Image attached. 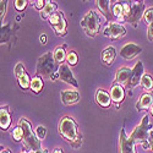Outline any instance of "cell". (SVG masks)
Here are the masks:
<instances>
[{
  "instance_id": "22",
  "label": "cell",
  "mask_w": 153,
  "mask_h": 153,
  "mask_svg": "<svg viewBox=\"0 0 153 153\" xmlns=\"http://www.w3.org/2000/svg\"><path fill=\"white\" fill-rule=\"evenodd\" d=\"M117 58V50L114 47H107L103 52H102V61L104 65L110 66Z\"/></svg>"
},
{
  "instance_id": "41",
  "label": "cell",
  "mask_w": 153,
  "mask_h": 153,
  "mask_svg": "<svg viewBox=\"0 0 153 153\" xmlns=\"http://www.w3.org/2000/svg\"><path fill=\"white\" fill-rule=\"evenodd\" d=\"M36 153H49V152H48L47 149H43V148H42L41 151H38V152H36Z\"/></svg>"
},
{
  "instance_id": "40",
  "label": "cell",
  "mask_w": 153,
  "mask_h": 153,
  "mask_svg": "<svg viewBox=\"0 0 153 153\" xmlns=\"http://www.w3.org/2000/svg\"><path fill=\"white\" fill-rule=\"evenodd\" d=\"M53 153H64V152H62V149H61V148H55Z\"/></svg>"
},
{
  "instance_id": "30",
  "label": "cell",
  "mask_w": 153,
  "mask_h": 153,
  "mask_svg": "<svg viewBox=\"0 0 153 153\" xmlns=\"http://www.w3.org/2000/svg\"><path fill=\"white\" fill-rule=\"evenodd\" d=\"M143 20H145V22L148 25V26L153 22V7H148V9L145 11Z\"/></svg>"
},
{
  "instance_id": "13",
  "label": "cell",
  "mask_w": 153,
  "mask_h": 153,
  "mask_svg": "<svg viewBox=\"0 0 153 153\" xmlns=\"http://www.w3.org/2000/svg\"><path fill=\"white\" fill-rule=\"evenodd\" d=\"M58 72H59V77H60L61 81L71 85L75 88H79V83H77V81H76V79L74 77L72 71H71L69 65H66V64H61V65H59Z\"/></svg>"
},
{
  "instance_id": "17",
  "label": "cell",
  "mask_w": 153,
  "mask_h": 153,
  "mask_svg": "<svg viewBox=\"0 0 153 153\" xmlns=\"http://www.w3.org/2000/svg\"><path fill=\"white\" fill-rule=\"evenodd\" d=\"M12 117H11V110L9 105H1L0 108V127L3 131L9 130V127L11 125Z\"/></svg>"
},
{
  "instance_id": "24",
  "label": "cell",
  "mask_w": 153,
  "mask_h": 153,
  "mask_svg": "<svg viewBox=\"0 0 153 153\" xmlns=\"http://www.w3.org/2000/svg\"><path fill=\"white\" fill-rule=\"evenodd\" d=\"M53 55H54V60L58 65H61L64 64V61H66V56H68V53H66V44H62V45H59L54 49L53 52Z\"/></svg>"
},
{
  "instance_id": "29",
  "label": "cell",
  "mask_w": 153,
  "mask_h": 153,
  "mask_svg": "<svg viewBox=\"0 0 153 153\" xmlns=\"http://www.w3.org/2000/svg\"><path fill=\"white\" fill-rule=\"evenodd\" d=\"M66 61H68L69 65L75 66L76 64H77V61H79V55H77V53L74 52V50L69 52V53H68V56H66Z\"/></svg>"
},
{
  "instance_id": "5",
  "label": "cell",
  "mask_w": 153,
  "mask_h": 153,
  "mask_svg": "<svg viewBox=\"0 0 153 153\" xmlns=\"http://www.w3.org/2000/svg\"><path fill=\"white\" fill-rule=\"evenodd\" d=\"M125 11L126 22H129L132 27H137L140 20L143 19L145 3L143 1H121Z\"/></svg>"
},
{
  "instance_id": "2",
  "label": "cell",
  "mask_w": 153,
  "mask_h": 153,
  "mask_svg": "<svg viewBox=\"0 0 153 153\" xmlns=\"http://www.w3.org/2000/svg\"><path fill=\"white\" fill-rule=\"evenodd\" d=\"M19 126L23 130V147L26 149V152L28 153H36L38 151L42 149V143H41V140L37 137L36 132L32 130V125L31 123L25 119L21 118L19 121Z\"/></svg>"
},
{
  "instance_id": "14",
  "label": "cell",
  "mask_w": 153,
  "mask_h": 153,
  "mask_svg": "<svg viewBox=\"0 0 153 153\" xmlns=\"http://www.w3.org/2000/svg\"><path fill=\"white\" fill-rule=\"evenodd\" d=\"M141 52H142V48L140 45L134 43H126L120 50V56L124 58L125 60H132L138 54H141Z\"/></svg>"
},
{
  "instance_id": "12",
  "label": "cell",
  "mask_w": 153,
  "mask_h": 153,
  "mask_svg": "<svg viewBox=\"0 0 153 153\" xmlns=\"http://www.w3.org/2000/svg\"><path fill=\"white\" fill-rule=\"evenodd\" d=\"M135 142L126 135L125 127H123L119 136V153H137L135 149Z\"/></svg>"
},
{
  "instance_id": "34",
  "label": "cell",
  "mask_w": 153,
  "mask_h": 153,
  "mask_svg": "<svg viewBox=\"0 0 153 153\" xmlns=\"http://www.w3.org/2000/svg\"><path fill=\"white\" fill-rule=\"evenodd\" d=\"M47 3H48V0H36V1H33V6H34V9L42 11L45 7Z\"/></svg>"
},
{
  "instance_id": "15",
  "label": "cell",
  "mask_w": 153,
  "mask_h": 153,
  "mask_svg": "<svg viewBox=\"0 0 153 153\" xmlns=\"http://www.w3.org/2000/svg\"><path fill=\"white\" fill-rule=\"evenodd\" d=\"M110 97H111V100L119 108V105L123 103L124 99H125V88H124V86L114 82L111 88H110Z\"/></svg>"
},
{
  "instance_id": "28",
  "label": "cell",
  "mask_w": 153,
  "mask_h": 153,
  "mask_svg": "<svg viewBox=\"0 0 153 153\" xmlns=\"http://www.w3.org/2000/svg\"><path fill=\"white\" fill-rule=\"evenodd\" d=\"M12 138H14L15 142H20L23 140V130L17 125L14 130H12Z\"/></svg>"
},
{
  "instance_id": "35",
  "label": "cell",
  "mask_w": 153,
  "mask_h": 153,
  "mask_svg": "<svg viewBox=\"0 0 153 153\" xmlns=\"http://www.w3.org/2000/svg\"><path fill=\"white\" fill-rule=\"evenodd\" d=\"M147 38L149 42H153V22L148 26L147 28Z\"/></svg>"
},
{
  "instance_id": "43",
  "label": "cell",
  "mask_w": 153,
  "mask_h": 153,
  "mask_svg": "<svg viewBox=\"0 0 153 153\" xmlns=\"http://www.w3.org/2000/svg\"><path fill=\"white\" fill-rule=\"evenodd\" d=\"M22 153H28V152H26V151H25V152H22Z\"/></svg>"
},
{
  "instance_id": "4",
  "label": "cell",
  "mask_w": 153,
  "mask_h": 153,
  "mask_svg": "<svg viewBox=\"0 0 153 153\" xmlns=\"http://www.w3.org/2000/svg\"><path fill=\"white\" fill-rule=\"evenodd\" d=\"M59 65L54 60L52 52H47L42 56L38 58L36 65V75L41 77H52V75L58 72Z\"/></svg>"
},
{
  "instance_id": "7",
  "label": "cell",
  "mask_w": 153,
  "mask_h": 153,
  "mask_svg": "<svg viewBox=\"0 0 153 153\" xmlns=\"http://www.w3.org/2000/svg\"><path fill=\"white\" fill-rule=\"evenodd\" d=\"M49 25L52 26V28L54 30V32L56 33V36L59 37H64L68 33V23H66V19L64 16V14L61 11H56L55 14L48 20Z\"/></svg>"
},
{
  "instance_id": "31",
  "label": "cell",
  "mask_w": 153,
  "mask_h": 153,
  "mask_svg": "<svg viewBox=\"0 0 153 153\" xmlns=\"http://www.w3.org/2000/svg\"><path fill=\"white\" fill-rule=\"evenodd\" d=\"M27 5H28L27 0H15L14 1V6H15V9L17 11H23L27 7Z\"/></svg>"
},
{
  "instance_id": "36",
  "label": "cell",
  "mask_w": 153,
  "mask_h": 153,
  "mask_svg": "<svg viewBox=\"0 0 153 153\" xmlns=\"http://www.w3.org/2000/svg\"><path fill=\"white\" fill-rule=\"evenodd\" d=\"M148 141H149V147H151V149L153 151V130H151V132H149V138H148Z\"/></svg>"
},
{
  "instance_id": "8",
  "label": "cell",
  "mask_w": 153,
  "mask_h": 153,
  "mask_svg": "<svg viewBox=\"0 0 153 153\" xmlns=\"http://www.w3.org/2000/svg\"><path fill=\"white\" fill-rule=\"evenodd\" d=\"M14 74H15V77L17 79V82H19V86L22 88V90H31V77L30 75L27 74L26 69H25V66L22 65L21 62L16 64V66L14 69Z\"/></svg>"
},
{
  "instance_id": "37",
  "label": "cell",
  "mask_w": 153,
  "mask_h": 153,
  "mask_svg": "<svg viewBox=\"0 0 153 153\" xmlns=\"http://www.w3.org/2000/svg\"><path fill=\"white\" fill-rule=\"evenodd\" d=\"M39 41H41L42 44H47V36H45V34H42V36L39 37Z\"/></svg>"
},
{
  "instance_id": "25",
  "label": "cell",
  "mask_w": 153,
  "mask_h": 153,
  "mask_svg": "<svg viewBox=\"0 0 153 153\" xmlns=\"http://www.w3.org/2000/svg\"><path fill=\"white\" fill-rule=\"evenodd\" d=\"M56 11H58V5H56L55 3L49 1V0H48L45 7L41 11V17H42L43 20H49L50 17H52V16L55 14Z\"/></svg>"
},
{
  "instance_id": "19",
  "label": "cell",
  "mask_w": 153,
  "mask_h": 153,
  "mask_svg": "<svg viewBox=\"0 0 153 153\" xmlns=\"http://www.w3.org/2000/svg\"><path fill=\"white\" fill-rule=\"evenodd\" d=\"M131 74H132V69H130V68L123 66V68L118 69L117 75H115V82L121 86H126L131 77Z\"/></svg>"
},
{
  "instance_id": "21",
  "label": "cell",
  "mask_w": 153,
  "mask_h": 153,
  "mask_svg": "<svg viewBox=\"0 0 153 153\" xmlns=\"http://www.w3.org/2000/svg\"><path fill=\"white\" fill-rule=\"evenodd\" d=\"M96 5L98 7V10L100 11V14L105 17V20L108 22H111V19L114 17L111 14V9H110V1L109 0H97Z\"/></svg>"
},
{
  "instance_id": "27",
  "label": "cell",
  "mask_w": 153,
  "mask_h": 153,
  "mask_svg": "<svg viewBox=\"0 0 153 153\" xmlns=\"http://www.w3.org/2000/svg\"><path fill=\"white\" fill-rule=\"evenodd\" d=\"M141 86L145 88L147 92H151L153 90V77L149 74H145L141 80Z\"/></svg>"
},
{
  "instance_id": "20",
  "label": "cell",
  "mask_w": 153,
  "mask_h": 153,
  "mask_svg": "<svg viewBox=\"0 0 153 153\" xmlns=\"http://www.w3.org/2000/svg\"><path fill=\"white\" fill-rule=\"evenodd\" d=\"M80 100V93L77 91H62L61 92V102L64 105H72Z\"/></svg>"
},
{
  "instance_id": "10",
  "label": "cell",
  "mask_w": 153,
  "mask_h": 153,
  "mask_svg": "<svg viewBox=\"0 0 153 153\" xmlns=\"http://www.w3.org/2000/svg\"><path fill=\"white\" fill-rule=\"evenodd\" d=\"M103 34L105 37H109L110 39L115 41V39H119V38H121L126 34V28L123 26L121 23L108 22L104 31H103Z\"/></svg>"
},
{
  "instance_id": "9",
  "label": "cell",
  "mask_w": 153,
  "mask_h": 153,
  "mask_svg": "<svg viewBox=\"0 0 153 153\" xmlns=\"http://www.w3.org/2000/svg\"><path fill=\"white\" fill-rule=\"evenodd\" d=\"M19 26L14 23H7L5 26H1V34H0V43L3 44H9L11 45L16 41V31H17Z\"/></svg>"
},
{
  "instance_id": "26",
  "label": "cell",
  "mask_w": 153,
  "mask_h": 153,
  "mask_svg": "<svg viewBox=\"0 0 153 153\" xmlns=\"http://www.w3.org/2000/svg\"><path fill=\"white\" fill-rule=\"evenodd\" d=\"M44 87V82H43V79L41 77V76H34V77L32 79V82H31V91L36 94L41 93L42 90Z\"/></svg>"
},
{
  "instance_id": "16",
  "label": "cell",
  "mask_w": 153,
  "mask_h": 153,
  "mask_svg": "<svg viewBox=\"0 0 153 153\" xmlns=\"http://www.w3.org/2000/svg\"><path fill=\"white\" fill-rule=\"evenodd\" d=\"M153 105V92H145L140 96L137 103H136V109L138 111L141 110H148Z\"/></svg>"
},
{
  "instance_id": "33",
  "label": "cell",
  "mask_w": 153,
  "mask_h": 153,
  "mask_svg": "<svg viewBox=\"0 0 153 153\" xmlns=\"http://www.w3.org/2000/svg\"><path fill=\"white\" fill-rule=\"evenodd\" d=\"M6 9H7V1L6 0H1L0 1V19H1V21L6 15Z\"/></svg>"
},
{
  "instance_id": "6",
  "label": "cell",
  "mask_w": 153,
  "mask_h": 153,
  "mask_svg": "<svg viewBox=\"0 0 153 153\" xmlns=\"http://www.w3.org/2000/svg\"><path fill=\"white\" fill-rule=\"evenodd\" d=\"M81 27L85 30L86 34L90 37H96L100 31V17L96 11L90 10L81 20Z\"/></svg>"
},
{
  "instance_id": "18",
  "label": "cell",
  "mask_w": 153,
  "mask_h": 153,
  "mask_svg": "<svg viewBox=\"0 0 153 153\" xmlns=\"http://www.w3.org/2000/svg\"><path fill=\"white\" fill-rule=\"evenodd\" d=\"M96 102L100 108H109L113 100L108 91H105L104 88H98L96 92Z\"/></svg>"
},
{
  "instance_id": "3",
  "label": "cell",
  "mask_w": 153,
  "mask_h": 153,
  "mask_svg": "<svg viewBox=\"0 0 153 153\" xmlns=\"http://www.w3.org/2000/svg\"><path fill=\"white\" fill-rule=\"evenodd\" d=\"M152 130V124L149 123V115L148 114H146V115H143L142 118V121L140 125H137L134 131L131 132L130 135V138L132 140V141L135 143H138L141 145L143 149H149V132Z\"/></svg>"
},
{
  "instance_id": "23",
  "label": "cell",
  "mask_w": 153,
  "mask_h": 153,
  "mask_svg": "<svg viewBox=\"0 0 153 153\" xmlns=\"http://www.w3.org/2000/svg\"><path fill=\"white\" fill-rule=\"evenodd\" d=\"M111 14L121 25H123V22H126L125 11H124V6H123L121 1H115L111 5Z\"/></svg>"
},
{
  "instance_id": "38",
  "label": "cell",
  "mask_w": 153,
  "mask_h": 153,
  "mask_svg": "<svg viewBox=\"0 0 153 153\" xmlns=\"http://www.w3.org/2000/svg\"><path fill=\"white\" fill-rule=\"evenodd\" d=\"M50 79H52V81H56L58 79H60L59 77V72H55L54 75H52V77H50Z\"/></svg>"
},
{
  "instance_id": "1",
  "label": "cell",
  "mask_w": 153,
  "mask_h": 153,
  "mask_svg": "<svg viewBox=\"0 0 153 153\" xmlns=\"http://www.w3.org/2000/svg\"><path fill=\"white\" fill-rule=\"evenodd\" d=\"M59 134L60 136L68 141L72 148L77 149L82 146V135L79 131V126L77 123L74 120V118L65 115L62 117L59 121Z\"/></svg>"
},
{
  "instance_id": "42",
  "label": "cell",
  "mask_w": 153,
  "mask_h": 153,
  "mask_svg": "<svg viewBox=\"0 0 153 153\" xmlns=\"http://www.w3.org/2000/svg\"><path fill=\"white\" fill-rule=\"evenodd\" d=\"M151 115L153 117V105H152V108H151Z\"/></svg>"
},
{
  "instance_id": "39",
  "label": "cell",
  "mask_w": 153,
  "mask_h": 153,
  "mask_svg": "<svg viewBox=\"0 0 153 153\" xmlns=\"http://www.w3.org/2000/svg\"><path fill=\"white\" fill-rule=\"evenodd\" d=\"M0 153H11V151L9 148H3L1 147V152H0Z\"/></svg>"
},
{
  "instance_id": "32",
  "label": "cell",
  "mask_w": 153,
  "mask_h": 153,
  "mask_svg": "<svg viewBox=\"0 0 153 153\" xmlns=\"http://www.w3.org/2000/svg\"><path fill=\"white\" fill-rule=\"evenodd\" d=\"M34 132H36V135H37L38 138H39V140H43V138L45 137V135H47V129H45L44 126L39 125V126H38L37 129H36Z\"/></svg>"
},
{
  "instance_id": "11",
  "label": "cell",
  "mask_w": 153,
  "mask_h": 153,
  "mask_svg": "<svg viewBox=\"0 0 153 153\" xmlns=\"http://www.w3.org/2000/svg\"><path fill=\"white\" fill-rule=\"evenodd\" d=\"M145 75V70H143V64L142 61H137L136 65L132 68V74H131V77L127 82V85L125 86L127 90H134L136 86H138L141 83V80H142V76Z\"/></svg>"
}]
</instances>
